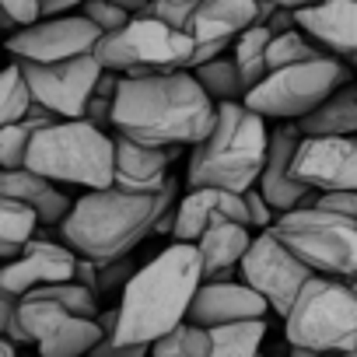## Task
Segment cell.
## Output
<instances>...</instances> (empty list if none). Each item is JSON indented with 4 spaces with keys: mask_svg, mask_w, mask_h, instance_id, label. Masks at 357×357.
I'll return each mask as SVG.
<instances>
[{
    "mask_svg": "<svg viewBox=\"0 0 357 357\" xmlns=\"http://www.w3.org/2000/svg\"><path fill=\"white\" fill-rule=\"evenodd\" d=\"M221 105L204 91L193 70H154L123 77L112 133L154 147H197L218 123Z\"/></svg>",
    "mask_w": 357,
    "mask_h": 357,
    "instance_id": "obj_1",
    "label": "cell"
},
{
    "mask_svg": "<svg viewBox=\"0 0 357 357\" xmlns=\"http://www.w3.org/2000/svg\"><path fill=\"white\" fill-rule=\"evenodd\" d=\"M204 280V256L197 242H172L168 249H161L123 287L116 340L151 347L190 322V308Z\"/></svg>",
    "mask_w": 357,
    "mask_h": 357,
    "instance_id": "obj_2",
    "label": "cell"
},
{
    "mask_svg": "<svg viewBox=\"0 0 357 357\" xmlns=\"http://www.w3.org/2000/svg\"><path fill=\"white\" fill-rule=\"evenodd\" d=\"M175 207V183L161 186V193H130L119 186L88 190L74 200L70 218L60 225V242H67L77 256L91 263H112L130 256L165 211Z\"/></svg>",
    "mask_w": 357,
    "mask_h": 357,
    "instance_id": "obj_3",
    "label": "cell"
},
{
    "mask_svg": "<svg viewBox=\"0 0 357 357\" xmlns=\"http://www.w3.org/2000/svg\"><path fill=\"white\" fill-rule=\"evenodd\" d=\"M270 154L266 116L252 112L245 102H225L214 130L190 151L186 190L218 186L231 193H249L259 186V175Z\"/></svg>",
    "mask_w": 357,
    "mask_h": 357,
    "instance_id": "obj_4",
    "label": "cell"
},
{
    "mask_svg": "<svg viewBox=\"0 0 357 357\" xmlns=\"http://www.w3.org/2000/svg\"><path fill=\"white\" fill-rule=\"evenodd\" d=\"M25 168L63 186H116V133L88 119H56L36 133Z\"/></svg>",
    "mask_w": 357,
    "mask_h": 357,
    "instance_id": "obj_5",
    "label": "cell"
},
{
    "mask_svg": "<svg viewBox=\"0 0 357 357\" xmlns=\"http://www.w3.org/2000/svg\"><path fill=\"white\" fill-rule=\"evenodd\" d=\"M291 347L357 357V294L350 280L315 273L284 319Z\"/></svg>",
    "mask_w": 357,
    "mask_h": 357,
    "instance_id": "obj_6",
    "label": "cell"
},
{
    "mask_svg": "<svg viewBox=\"0 0 357 357\" xmlns=\"http://www.w3.org/2000/svg\"><path fill=\"white\" fill-rule=\"evenodd\" d=\"M197 39L186 29H172L161 18L137 15L123 32L102 36L95 56L105 70L123 77H144L154 70H190L197 56Z\"/></svg>",
    "mask_w": 357,
    "mask_h": 357,
    "instance_id": "obj_7",
    "label": "cell"
},
{
    "mask_svg": "<svg viewBox=\"0 0 357 357\" xmlns=\"http://www.w3.org/2000/svg\"><path fill=\"white\" fill-rule=\"evenodd\" d=\"M270 231L291 252H298L315 273L340 277V280L357 277V221L312 204V207L280 214Z\"/></svg>",
    "mask_w": 357,
    "mask_h": 357,
    "instance_id": "obj_8",
    "label": "cell"
},
{
    "mask_svg": "<svg viewBox=\"0 0 357 357\" xmlns=\"http://www.w3.org/2000/svg\"><path fill=\"white\" fill-rule=\"evenodd\" d=\"M347 81L350 77H347V67L340 63V56L291 63V67L270 70L266 81L245 95V105L277 123H301Z\"/></svg>",
    "mask_w": 357,
    "mask_h": 357,
    "instance_id": "obj_9",
    "label": "cell"
},
{
    "mask_svg": "<svg viewBox=\"0 0 357 357\" xmlns=\"http://www.w3.org/2000/svg\"><path fill=\"white\" fill-rule=\"evenodd\" d=\"M238 277L270 301V312L287 319V312L294 308L298 294L308 287L315 270L298 252H291L273 231H259L238 266Z\"/></svg>",
    "mask_w": 357,
    "mask_h": 357,
    "instance_id": "obj_10",
    "label": "cell"
},
{
    "mask_svg": "<svg viewBox=\"0 0 357 357\" xmlns=\"http://www.w3.org/2000/svg\"><path fill=\"white\" fill-rule=\"evenodd\" d=\"M22 326L29 340L39 347V357H88L102 340L105 329L98 319L77 315L46 294H25L18 305Z\"/></svg>",
    "mask_w": 357,
    "mask_h": 357,
    "instance_id": "obj_11",
    "label": "cell"
},
{
    "mask_svg": "<svg viewBox=\"0 0 357 357\" xmlns=\"http://www.w3.org/2000/svg\"><path fill=\"white\" fill-rule=\"evenodd\" d=\"M22 67L36 91V102L43 109H50L56 119H84V112L98 91V81L105 74V67L98 63L95 53L74 56L63 63H22Z\"/></svg>",
    "mask_w": 357,
    "mask_h": 357,
    "instance_id": "obj_12",
    "label": "cell"
},
{
    "mask_svg": "<svg viewBox=\"0 0 357 357\" xmlns=\"http://www.w3.org/2000/svg\"><path fill=\"white\" fill-rule=\"evenodd\" d=\"M98 43L102 29L95 22H88L84 15H60V18H39L36 25L11 32L8 53L22 63H63L95 53Z\"/></svg>",
    "mask_w": 357,
    "mask_h": 357,
    "instance_id": "obj_13",
    "label": "cell"
},
{
    "mask_svg": "<svg viewBox=\"0 0 357 357\" xmlns=\"http://www.w3.org/2000/svg\"><path fill=\"white\" fill-rule=\"evenodd\" d=\"M294 178L315 193L357 190V137H308L294 158Z\"/></svg>",
    "mask_w": 357,
    "mask_h": 357,
    "instance_id": "obj_14",
    "label": "cell"
},
{
    "mask_svg": "<svg viewBox=\"0 0 357 357\" xmlns=\"http://www.w3.org/2000/svg\"><path fill=\"white\" fill-rule=\"evenodd\" d=\"M301 140H305V133L298 123H280L277 130H270V154H266V168L259 175L256 190L273 204L277 214H291V211L312 207L319 200V193L312 186L294 178V158H298Z\"/></svg>",
    "mask_w": 357,
    "mask_h": 357,
    "instance_id": "obj_15",
    "label": "cell"
},
{
    "mask_svg": "<svg viewBox=\"0 0 357 357\" xmlns=\"http://www.w3.org/2000/svg\"><path fill=\"white\" fill-rule=\"evenodd\" d=\"M77 263H81V256L67 242L32 238L18 259L4 263V270H0V291L25 298L36 287L77 280Z\"/></svg>",
    "mask_w": 357,
    "mask_h": 357,
    "instance_id": "obj_16",
    "label": "cell"
},
{
    "mask_svg": "<svg viewBox=\"0 0 357 357\" xmlns=\"http://www.w3.org/2000/svg\"><path fill=\"white\" fill-rule=\"evenodd\" d=\"M270 301L249 287L245 280H231V277H214L204 280L197 291V301L190 308V322L214 329V326H228V322H249V319H266Z\"/></svg>",
    "mask_w": 357,
    "mask_h": 357,
    "instance_id": "obj_17",
    "label": "cell"
},
{
    "mask_svg": "<svg viewBox=\"0 0 357 357\" xmlns=\"http://www.w3.org/2000/svg\"><path fill=\"white\" fill-rule=\"evenodd\" d=\"M225 218L249 225L245 193H231V190H218V186L186 190V197L178 200V221H175L172 242H200V235Z\"/></svg>",
    "mask_w": 357,
    "mask_h": 357,
    "instance_id": "obj_18",
    "label": "cell"
},
{
    "mask_svg": "<svg viewBox=\"0 0 357 357\" xmlns=\"http://www.w3.org/2000/svg\"><path fill=\"white\" fill-rule=\"evenodd\" d=\"M294 22L329 56H357V0H315L294 11Z\"/></svg>",
    "mask_w": 357,
    "mask_h": 357,
    "instance_id": "obj_19",
    "label": "cell"
},
{
    "mask_svg": "<svg viewBox=\"0 0 357 357\" xmlns=\"http://www.w3.org/2000/svg\"><path fill=\"white\" fill-rule=\"evenodd\" d=\"M183 147H154L116 133V186L130 193H161L168 183V165Z\"/></svg>",
    "mask_w": 357,
    "mask_h": 357,
    "instance_id": "obj_20",
    "label": "cell"
},
{
    "mask_svg": "<svg viewBox=\"0 0 357 357\" xmlns=\"http://www.w3.org/2000/svg\"><path fill=\"white\" fill-rule=\"evenodd\" d=\"M0 197H15L22 204H32L43 218V228H56L70 218L74 200L60 190V183L32 172V168H4L0 172Z\"/></svg>",
    "mask_w": 357,
    "mask_h": 357,
    "instance_id": "obj_21",
    "label": "cell"
},
{
    "mask_svg": "<svg viewBox=\"0 0 357 357\" xmlns=\"http://www.w3.org/2000/svg\"><path fill=\"white\" fill-rule=\"evenodd\" d=\"M252 25H259V0H200L186 32L197 43H235Z\"/></svg>",
    "mask_w": 357,
    "mask_h": 357,
    "instance_id": "obj_22",
    "label": "cell"
},
{
    "mask_svg": "<svg viewBox=\"0 0 357 357\" xmlns=\"http://www.w3.org/2000/svg\"><path fill=\"white\" fill-rule=\"evenodd\" d=\"M252 225H242V221H218V225H211L204 235H200V242H197V249H200V256H204V277L207 280H214V277H231V270H238L242 266V259H245V252H249V245H252Z\"/></svg>",
    "mask_w": 357,
    "mask_h": 357,
    "instance_id": "obj_23",
    "label": "cell"
},
{
    "mask_svg": "<svg viewBox=\"0 0 357 357\" xmlns=\"http://www.w3.org/2000/svg\"><path fill=\"white\" fill-rule=\"evenodd\" d=\"M298 126L308 137H357V84L347 81L343 88H336Z\"/></svg>",
    "mask_w": 357,
    "mask_h": 357,
    "instance_id": "obj_24",
    "label": "cell"
},
{
    "mask_svg": "<svg viewBox=\"0 0 357 357\" xmlns=\"http://www.w3.org/2000/svg\"><path fill=\"white\" fill-rule=\"evenodd\" d=\"M43 218L32 204H22L15 197H0V256L4 263L18 259L32 238H39Z\"/></svg>",
    "mask_w": 357,
    "mask_h": 357,
    "instance_id": "obj_25",
    "label": "cell"
},
{
    "mask_svg": "<svg viewBox=\"0 0 357 357\" xmlns=\"http://www.w3.org/2000/svg\"><path fill=\"white\" fill-rule=\"evenodd\" d=\"M273 29L270 25H252V29H245L238 39H235V46H231V56H235V63H238V70H242V81H245V88L252 91L256 84H263L266 81V74H270V43H273Z\"/></svg>",
    "mask_w": 357,
    "mask_h": 357,
    "instance_id": "obj_26",
    "label": "cell"
},
{
    "mask_svg": "<svg viewBox=\"0 0 357 357\" xmlns=\"http://www.w3.org/2000/svg\"><path fill=\"white\" fill-rule=\"evenodd\" d=\"M266 340V319L228 322L211 329V354L207 357H259Z\"/></svg>",
    "mask_w": 357,
    "mask_h": 357,
    "instance_id": "obj_27",
    "label": "cell"
},
{
    "mask_svg": "<svg viewBox=\"0 0 357 357\" xmlns=\"http://www.w3.org/2000/svg\"><path fill=\"white\" fill-rule=\"evenodd\" d=\"M193 74H197V81L204 84V91H207L218 105H225V102H245V95H249L235 56H218V60H211V63H200Z\"/></svg>",
    "mask_w": 357,
    "mask_h": 357,
    "instance_id": "obj_28",
    "label": "cell"
},
{
    "mask_svg": "<svg viewBox=\"0 0 357 357\" xmlns=\"http://www.w3.org/2000/svg\"><path fill=\"white\" fill-rule=\"evenodd\" d=\"M36 91L25 77V67L18 60H11L8 74H4V88H0V126H11V123H22L32 116L36 109Z\"/></svg>",
    "mask_w": 357,
    "mask_h": 357,
    "instance_id": "obj_29",
    "label": "cell"
},
{
    "mask_svg": "<svg viewBox=\"0 0 357 357\" xmlns=\"http://www.w3.org/2000/svg\"><path fill=\"white\" fill-rule=\"evenodd\" d=\"M207 354H211V329L197 322H183L158 343H151V357H207Z\"/></svg>",
    "mask_w": 357,
    "mask_h": 357,
    "instance_id": "obj_30",
    "label": "cell"
},
{
    "mask_svg": "<svg viewBox=\"0 0 357 357\" xmlns=\"http://www.w3.org/2000/svg\"><path fill=\"white\" fill-rule=\"evenodd\" d=\"M329 56L326 50H319L301 29H287V32H277L273 43H270V70H280V67H291V63H308V60H322Z\"/></svg>",
    "mask_w": 357,
    "mask_h": 357,
    "instance_id": "obj_31",
    "label": "cell"
},
{
    "mask_svg": "<svg viewBox=\"0 0 357 357\" xmlns=\"http://www.w3.org/2000/svg\"><path fill=\"white\" fill-rule=\"evenodd\" d=\"M77 15H84L88 22H95V25L102 29V36L123 32V29L137 18L133 11H126V8H119V4H109V0H84Z\"/></svg>",
    "mask_w": 357,
    "mask_h": 357,
    "instance_id": "obj_32",
    "label": "cell"
},
{
    "mask_svg": "<svg viewBox=\"0 0 357 357\" xmlns=\"http://www.w3.org/2000/svg\"><path fill=\"white\" fill-rule=\"evenodd\" d=\"M197 4H200V0H197ZM197 4H193V0H151L144 15L161 18V22H168L172 29H190V18H193Z\"/></svg>",
    "mask_w": 357,
    "mask_h": 357,
    "instance_id": "obj_33",
    "label": "cell"
},
{
    "mask_svg": "<svg viewBox=\"0 0 357 357\" xmlns=\"http://www.w3.org/2000/svg\"><path fill=\"white\" fill-rule=\"evenodd\" d=\"M18 305H22L18 294L0 291V336H8V340H15V343H32L29 333H25V326H22Z\"/></svg>",
    "mask_w": 357,
    "mask_h": 357,
    "instance_id": "obj_34",
    "label": "cell"
},
{
    "mask_svg": "<svg viewBox=\"0 0 357 357\" xmlns=\"http://www.w3.org/2000/svg\"><path fill=\"white\" fill-rule=\"evenodd\" d=\"M137 263L130 259V256H123V259H112V263H98V291H112V287H126L133 277H137Z\"/></svg>",
    "mask_w": 357,
    "mask_h": 357,
    "instance_id": "obj_35",
    "label": "cell"
},
{
    "mask_svg": "<svg viewBox=\"0 0 357 357\" xmlns=\"http://www.w3.org/2000/svg\"><path fill=\"white\" fill-rule=\"evenodd\" d=\"M4 8V22L8 29H25V25H36L43 18V0H0Z\"/></svg>",
    "mask_w": 357,
    "mask_h": 357,
    "instance_id": "obj_36",
    "label": "cell"
},
{
    "mask_svg": "<svg viewBox=\"0 0 357 357\" xmlns=\"http://www.w3.org/2000/svg\"><path fill=\"white\" fill-rule=\"evenodd\" d=\"M245 204H249V225L256 228V231H270L273 225H277V211H273V204L259 193V190H249L245 193Z\"/></svg>",
    "mask_w": 357,
    "mask_h": 357,
    "instance_id": "obj_37",
    "label": "cell"
},
{
    "mask_svg": "<svg viewBox=\"0 0 357 357\" xmlns=\"http://www.w3.org/2000/svg\"><path fill=\"white\" fill-rule=\"evenodd\" d=\"M88 357H151V347H144V343H123L116 336H105Z\"/></svg>",
    "mask_w": 357,
    "mask_h": 357,
    "instance_id": "obj_38",
    "label": "cell"
},
{
    "mask_svg": "<svg viewBox=\"0 0 357 357\" xmlns=\"http://www.w3.org/2000/svg\"><path fill=\"white\" fill-rule=\"evenodd\" d=\"M315 204L326 207V211H336V214H343V218H350V221H357V190H347V193H319Z\"/></svg>",
    "mask_w": 357,
    "mask_h": 357,
    "instance_id": "obj_39",
    "label": "cell"
},
{
    "mask_svg": "<svg viewBox=\"0 0 357 357\" xmlns=\"http://www.w3.org/2000/svg\"><path fill=\"white\" fill-rule=\"evenodd\" d=\"M84 0H43V18H60L74 8H81Z\"/></svg>",
    "mask_w": 357,
    "mask_h": 357,
    "instance_id": "obj_40",
    "label": "cell"
},
{
    "mask_svg": "<svg viewBox=\"0 0 357 357\" xmlns=\"http://www.w3.org/2000/svg\"><path fill=\"white\" fill-rule=\"evenodd\" d=\"M266 4H273V8H284V11H301V8L315 4V0H266Z\"/></svg>",
    "mask_w": 357,
    "mask_h": 357,
    "instance_id": "obj_41",
    "label": "cell"
},
{
    "mask_svg": "<svg viewBox=\"0 0 357 357\" xmlns=\"http://www.w3.org/2000/svg\"><path fill=\"white\" fill-rule=\"evenodd\" d=\"M109 4H119V8H126V11H133V15H144L151 0H109Z\"/></svg>",
    "mask_w": 357,
    "mask_h": 357,
    "instance_id": "obj_42",
    "label": "cell"
},
{
    "mask_svg": "<svg viewBox=\"0 0 357 357\" xmlns=\"http://www.w3.org/2000/svg\"><path fill=\"white\" fill-rule=\"evenodd\" d=\"M0 357H18V343L8 340V336H0Z\"/></svg>",
    "mask_w": 357,
    "mask_h": 357,
    "instance_id": "obj_43",
    "label": "cell"
},
{
    "mask_svg": "<svg viewBox=\"0 0 357 357\" xmlns=\"http://www.w3.org/2000/svg\"><path fill=\"white\" fill-rule=\"evenodd\" d=\"M322 357H350V354H322Z\"/></svg>",
    "mask_w": 357,
    "mask_h": 357,
    "instance_id": "obj_44",
    "label": "cell"
},
{
    "mask_svg": "<svg viewBox=\"0 0 357 357\" xmlns=\"http://www.w3.org/2000/svg\"><path fill=\"white\" fill-rule=\"evenodd\" d=\"M350 287H354V294H357V277H354V280H350Z\"/></svg>",
    "mask_w": 357,
    "mask_h": 357,
    "instance_id": "obj_45",
    "label": "cell"
},
{
    "mask_svg": "<svg viewBox=\"0 0 357 357\" xmlns=\"http://www.w3.org/2000/svg\"><path fill=\"white\" fill-rule=\"evenodd\" d=\"M354 67H357V56H354Z\"/></svg>",
    "mask_w": 357,
    "mask_h": 357,
    "instance_id": "obj_46",
    "label": "cell"
},
{
    "mask_svg": "<svg viewBox=\"0 0 357 357\" xmlns=\"http://www.w3.org/2000/svg\"><path fill=\"white\" fill-rule=\"evenodd\" d=\"M193 4H197V0H193Z\"/></svg>",
    "mask_w": 357,
    "mask_h": 357,
    "instance_id": "obj_47",
    "label": "cell"
},
{
    "mask_svg": "<svg viewBox=\"0 0 357 357\" xmlns=\"http://www.w3.org/2000/svg\"><path fill=\"white\" fill-rule=\"evenodd\" d=\"M259 357H263V354H259Z\"/></svg>",
    "mask_w": 357,
    "mask_h": 357,
    "instance_id": "obj_48",
    "label": "cell"
}]
</instances>
